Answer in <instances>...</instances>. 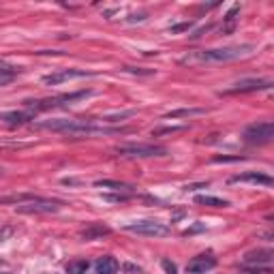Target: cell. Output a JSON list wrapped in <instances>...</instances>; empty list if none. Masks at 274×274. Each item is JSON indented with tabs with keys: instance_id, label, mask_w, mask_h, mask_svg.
Here are the masks:
<instances>
[{
	"instance_id": "obj_1",
	"label": "cell",
	"mask_w": 274,
	"mask_h": 274,
	"mask_svg": "<svg viewBox=\"0 0 274 274\" xmlns=\"http://www.w3.org/2000/svg\"><path fill=\"white\" fill-rule=\"evenodd\" d=\"M253 45H229V47H216V50H199L189 52L180 58L182 67H197V64H212V62H229L253 54Z\"/></svg>"
},
{
	"instance_id": "obj_2",
	"label": "cell",
	"mask_w": 274,
	"mask_h": 274,
	"mask_svg": "<svg viewBox=\"0 0 274 274\" xmlns=\"http://www.w3.org/2000/svg\"><path fill=\"white\" fill-rule=\"evenodd\" d=\"M124 231L137 233V236H144V238H165V236H169L167 225L161 223V221H155V219H144V221L126 223Z\"/></svg>"
},
{
	"instance_id": "obj_3",
	"label": "cell",
	"mask_w": 274,
	"mask_h": 274,
	"mask_svg": "<svg viewBox=\"0 0 274 274\" xmlns=\"http://www.w3.org/2000/svg\"><path fill=\"white\" fill-rule=\"evenodd\" d=\"M116 152L126 159H150V157L167 155V150L163 146H155V144H126V146L116 148Z\"/></svg>"
},
{
	"instance_id": "obj_4",
	"label": "cell",
	"mask_w": 274,
	"mask_h": 274,
	"mask_svg": "<svg viewBox=\"0 0 274 274\" xmlns=\"http://www.w3.org/2000/svg\"><path fill=\"white\" fill-rule=\"evenodd\" d=\"M92 90H79V92H71V94H60V96H54V99H43V101H26V105L32 107L35 111H45V109H52V107H60V105H67V103H73L79 99H86L90 96Z\"/></svg>"
},
{
	"instance_id": "obj_5",
	"label": "cell",
	"mask_w": 274,
	"mask_h": 274,
	"mask_svg": "<svg viewBox=\"0 0 274 274\" xmlns=\"http://www.w3.org/2000/svg\"><path fill=\"white\" fill-rule=\"evenodd\" d=\"M18 212L22 214H52V212H58L62 204L60 201H54V199H43V197H35L30 201H24V204H18Z\"/></svg>"
},
{
	"instance_id": "obj_6",
	"label": "cell",
	"mask_w": 274,
	"mask_h": 274,
	"mask_svg": "<svg viewBox=\"0 0 274 274\" xmlns=\"http://www.w3.org/2000/svg\"><path fill=\"white\" fill-rule=\"evenodd\" d=\"M272 137H274V124L272 122H255V124L244 128V142H248V144L261 146V144H268Z\"/></svg>"
},
{
	"instance_id": "obj_7",
	"label": "cell",
	"mask_w": 274,
	"mask_h": 274,
	"mask_svg": "<svg viewBox=\"0 0 274 274\" xmlns=\"http://www.w3.org/2000/svg\"><path fill=\"white\" fill-rule=\"evenodd\" d=\"M272 86L270 79H259V77H251V79H240V82L231 84L227 90H223V94H242V92H257V90H268Z\"/></svg>"
},
{
	"instance_id": "obj_8",
	"label": "cell",
	"mask_w": 274,
	"mask_h": 274,
	"mask_svg": "<svg viewBox=\"0 0 274 274\" xmlns=\"http://www.w3.org/2000/svg\"><path fill=\"white\" fill-rule=\"evenodd\" d=\"M92 73L90 71H84V69H60L56 73H50L43 77V84L47 86H56V84H62V82H71V79H79V77H90Z\"/></svg>"
},
{
	"instance_id": "obj_9",
	"label": "cell",
	"mask_w": 274,
	"mask_h": 274,
	"mask_svg": "<svg viewBox=\"0 0 274 274\" xmlns=\"http://www.w3.org/2000/svg\"><path fill=\"white\" fill-rule=\"evenodd\" d=\"M216 265V259L210 255V253H204V255H197L187 263V272L189 274H206L210 272Z\"/></svg>"
},
{
	"instance_id": "obj_10",
	"label": "cell",
	"mask_w": 274,
	"mask_h": 274,
	"mask_svg": "<svg viewBox=\"0 0 274 274\" xmlns=\"http://www.w3.org/2000/svg\"><path fill=\"white\" fill-rule=\"evenodd\" d=\"M238 182H251V184H263V187H272V178L261 172H246V174H238L229 178V184H238Z\"/></svg>"
},
{
	"instance_id": "obj_11",
	"label": "cell",
	"mask_w": 274,
	"mask_h": 274,
	"mask_svg": "<svg viewBox=\"0 0 274 274\" xmlns=\"http://www.w3.org/2000/svg\"><path fill=\"white\" fill-rule=\"evenodd\" d=\"M272 257H274L272 251H268V248H261V251L246 253L242 263L244 265H268V263H272Z\"/></svg>"
},
{
	"instance_id": "obj_12",
	"label": "cell",
	"mask_w": 274,
	"mask_h": 274,
	"mask_svg": "<svg viewBox=\"0 0 274 274\" xmlns=\"http://www.w3.org/2000/svg\"><path fill=\"white\" fill-rule=\"evenodd\" d=\"M118 268H120V263L116 261V257H111V255L101 257V259H96V263H94L96 274H116Z\"/></svg>"
},
{
	"instance_id": "obj_13",
	"label": "cell",
	"mask_w": 274,
	"mask_h": 274,
	"mask_svg": "<svg viewBox=\"0 0 274 274\" xmlns=\"http://www.w3.org/2000/svg\"><path fill=\"white\" fill-rule=\"evenodd\" d=\"M0 120H5L7 124H11V126H15V124H26V122H30L32 120V114H28V111H3L0 114Z\"/></svg>"
},
{
	"instance_id": "obj_14",
	"label": "cell",
	"mask_w": 274,
	"mask_h": 274,
	"mask_svg": "<svg viewBox=\"0 0 274 274\" xmlns=\"http://www.w3.org/2000/svg\"><path fill=\"white\" fill-rule=\"evenodd\" d=\"M111 229L107 227V225H103V223H90L86 229H82V236L84 240H96V238H101V236H107Z\"/></svg>"
},
{
	"instance_id": "obj_15",
	"label": "cell",
	"mask_w": 274,
	"mask_h": 274,
	"mask_svg": "<svg viewBox=\"0 0 274 274\" xmlns=\"http://www.w3.org/2000/svg\"><path fill=\"white\" fill-rule=\"evenodd\" d=\"M96 189H109V191H116V193H131L133 187L126 182H118V180H96L94 182Z\"/></svg>"
},
{
	"instance_id": "obj_16",
	"label": "cell",
	"mask_w": 274,
	"mask_h": 274,
	"mask_svg": "<svg viewBox=\"0 0 274 274\" xmlns=\"http://www.w3.org/2000/svg\"><path fill=\"white\" fill-rule=\"evenodd\" d=\"M204 114H206V109H201V107H182V109L167 111L165 118L176 120V118H193V116H204Z\"/></svg>"
},
{
	"instance_id": "obj_17",
	"label": "cell",
	"mask_w": 274,
	"mask_h": 274,
	"mask_svg": "<svg viewBox=\"0 0 274 274\" xmlns=\"http://www.w3.org/2000/svg\"><path fill=\"white\" fill-rule=\"evenodd\" d=\"M189 131V124H172V126H159L152 128V137H165V135H176Z\"/></svg>"
},
{
	"instance_id": "obj_18",
	"label": "cell",
	"mask_w": 274,
	"mask_h": 274,
	"mask_svg": "<svg viewBox=\"0 0 274 274\" xmlns=\"http://www.w3.org/2000/svg\"><path fill=\"white\" fill-rule=\"evenodd\" d=\"M195 204L210 206V208H225V206H229V201L227 199H221V197H212V195H197L195 197Z\"/></svg>"
},
{
	"instance_id": "obj_19",
	"label": "cell",
	"mask_w": 274,
	"mask_h": 274,
	"mask_svg": "<svg viewBox=\"0 0 274 274\" xmlns=\"http://www.w3.org/2000/svg\"><path fill=\"white\" fill-rule=\"evenodd\" d=\"M135 116V109H126V111H118V114H107V116H101L96 118L94 122H101V124H109V122H118V120H126Z\"/></svg>"
},
{
	"instance_id": "obj_20",
	"label": "cell",
	"mask_w": 274,
	"mask_h": 274,
	"mask_svg": "<svg viewBox=\"0 0 274 274\" xmlns=\"http://www.w3.org/2000/svg\"><path fill=\"white\" fill-rule=\"evenodd\" d=\"M88 268H90V263L86 259H73L67 263V274H86Z\"/></svg>"
},
{
	"instance_id": "obj_21",
	"label": "cell",
	"mask_w": 274,
	"mask_h": 274,
	"mask_svg": "<svg viewBox=\"0 0 274 274\" xmlns=\"http://www.w3.org/2000/svg\"><path fill=\"white\" fill-rule=\"evenodd\" d=\"M20 71L15 69V67H0V86H7V84H11L15 77H18Z\"/></svg>"
},
{
	"instance_id": "obj_22",
	"label": "cell",
	"mask_w": 274,
	"mask_h": 274,
	"mask_svg": "<svg viewBox=\"0 0 274 274\" xmlns=\"http://www.w3.org/2000/svg\"><path fill=\"white\" fill-rule=\"evenodd\" d=\"M191 26H193L191 22H182V24H176V26L169 28V32H172V35H178V32H187Z\"/></svg>"
},
{
	"instance_id": "obj_23",
	"label": "cell",
	"mask_w": 274,
	"mask_h": 274,
	"mask_svg": "<svg viewBox=\"0 0 274 274\" xmlns=\"http://www.w3.org/2000/svg\"><path fill=\"white\" fill-rule=\"evenodd\" d=\"M28 144H24V142H5V140H0V148H26Z\"/></svg>"
},
{
	"instance_id": "obj_24",
	"label": "cell",
	"mask_w": 274,
	"mask_h": 274,
	"mask_svg": "<svg viewBox=\"0 0 274 274\" xmlns=\"http://www.w3.org/2000/svg\"><path fill=\"white\" fill-rule=\"evenodd\" d=\"M163 268H165L167 274H178V268H176V263L169 261V259H163Z\"/></svg>"
},
{
	"instance_id": "obj_25",
	"label": "cell",
	"mask_w": 274,
	"mask_h": 274,
	"mask_svg": "<svg viewBox=\"0 0 274 274\" xmlns=\"http://www.w3.org/2000/svg\"><path fill=\"white\" fill-rule=\"evenodd\" d=\"M206 229V225L204 223H197V225H193L191 229H187L184 231V236H193V233H197V231H204Z\"/></svg>"
},
{
	"instance_id": "obj_26",
	"label": "cell",
	"mask_w": 274,
	"mask_h": 274,
	"mask_svg": "<svg viewBox=\"0 0 274 274\" xmlns=\"http://www.w3.org/2000/svg\"><path fill=\"white\" fill-rule=\"evenodd\" d=\"M131 195H103V199L105 201H126Z\"/></svg>"
},
{
	"instance_id": "obj_27",
	"label": "cell",
	"mask_w": 274,
	"mask_h": 274,
	"mask_svg": "<svg viewBox=\"0 0 274 274\" xmlns=\"http://www.w3.org/2000/svg\"><path fill=\"white\" fill-rule=\"evenodd\" d=\"M229 161H240V157H216L214 163H229Z\"/></svg>"
},
{
	"instance_id": "obj_28",
	"label": "cell",
	"mask_w": 274,
	"mask_h": 274,
	"mask_svg": "<svg viewBox=\"0 0 274 274\" xmlns=\"http://www.w3.org/2000/svg\"><path fill=\"white\" fill-rule=\"evenodd\" d=\"M124 268H126L128 272H140V268H133V265H124Z\"/></svg>"
},
{
	"instance_id": "obj_29",
	"label": "cell",
	"mask_w": 274,
	"mask_h": 274,
	"mask_svg": "<svg viewBox=\"0 0 274 274\" xmlns=\"http://www.w3.org/2000/svg\"><path fill=\"white\" fill-rule=\"evenodd\" d=\"M0 274H9V272H0Z\"/></svg>"
},
{
	"instance_id": "obj_30",
	"label": "cell",
	"mask_w": 274,
	"mask_h": 274,
	"mask_svg": "<svg viewBox=\"0 0 274 274\" xmlns=\"http://www.w3.org/2000/svg\"><path fill=\"white\" fill-rule=\"evenodd\" d=\"M253 274H257V272H253Z\"/></svg>"
}]
</instances>
